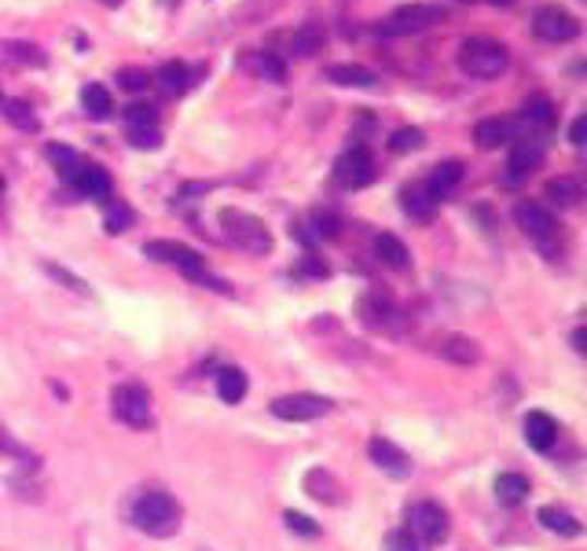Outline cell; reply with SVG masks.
<instances>
[{
    "mask_svg": "<svg viewBox=\"0 0 587 551\" xmlns=\"http://www.w3.org/2000/svg\"><path fill=\"white\" fill-rule=\"evenodd\" d=\"M455 63L467 77H478V82H492V77L507 74L511 52L503 41H492V37H467L455 52Z\"/></svg>",
    "mask_w": 587,
    "mask_h": 551,
    "instance_id": "1",
    "label": "cell"
},
{
    "mask_svg": "<svg viewBox=\"0 0 587 551\" xmlns=\"http://www.w3.org/2000/svg\"><path fill=\"white\" fill-rule=\"evenodd\" d=\"M217 225L220 232L231 247L247 250V254H272V247H276V239H272L268 225L254 214H247V209L239 206H225L217 214Z\"/></svg>",
    "mask_w": 587,
    "mask_h": 551,
    "instance_id": "2",
    "label": "cell"
},
{
    "mask_svg": "<svg viewBox=\"0 0 587 551\" xmlns=\"http://www.w3.org/2000/svg\"><path fill=\"white\" fill-rule=\"evenodd\" d=\"M133 523L147 537H173L180 529V504L166 493H144L133 504Z\"/></svg>",
    "mask_w": 587,
    "mask_h": 551,
    "instance_id": "3",
    "label": "cell"
},
{
    "mask_svg": "<svg viewBox=\"0 0 587 551\" xmlns=\"http://www.w3.org/2000/svg\"><path fill=\"white\" fill-rule=\"evenodd\" d=\"M144 257H151V262L169 265V268H177V273H184L188 279L209 284L206 257H202L199 250H191V247H184V243H177V239H151V243H144Z\"/></svg>",
    "mask_w": 587,
    "mask_h": 551,
    "instance_id": "4",
    "label": "cell"
},
{
    "mask_svg": "<svg viewBox=\"0 0 587 551\" xmlns=\"http://www.w3.org/2000/svg\"><path fill=\"white\" fill-rule=\"evenodd\" d=\"M444 19H448V8H444V4H422V0H415V4H400L397 12L386 19V23H379V34L382 37L422 34V29L444 23Z\"/></svg>",
    "mask_w": 587,
    "mask_h": 551,
    "instance_id": "5",
    "label": "cell"
},
{
    "mask_svg": "<svg viewBox=\"0 0 587 551\" xmlns=\"http://www.w3.org/2000/svg\"><path fill=\"white\" fill-rule=\"evenodd\" d=\"M532 34L548 45H570L580 37V19L562 4H540L532 12Z\"/></svg>",
    "mask_w": 587,
    "mask_h": 551,
    "instance_id": "6",
    "label": "cell"
},
{
    "mask_svg": "<svg viewBox=\"0 0 587 551\" xmlns=\"http://www.w3.org/2000/svg\"><path fill=\"white\" fill-rule=\"evenodd\" d=\"M374 177H379L374 155L363 144L349 147V152H342L334 158V184L346 188V192H360V188H368Z\"/></svg>",
    "mask_w": 587,
    "mask_h": 551,
    "instance_id": "7",
    "label": "cell"
},
{
    "mask_svg": "<svg viewBox=\"0 0 587 551\" xmlns=\"http://www.w3.org/2000/svg\"><path fill=\"white\" fill-rule=\"evenodd\" d=\"M110 412H115L125 427H136V430L151 427V419H155L151 416V394L136 383L110 390Z\"/></svg>",
    "mask_w": 587,
    "mask_h": 551,
    "instance_id": "8",
    "label": "cell"
},
{
    "mask_svg": "<svg viewBox=\"0 0 587 551\" xmlns=\"http://www.w3.org/2000/svg\"><path fill=\"white\" fill-rule=\"evenodd\" d=\"M514 220H518V228L525 236L532 239V243H540L543 250H551V243L559 239V217L551 214L543 203H529V199H522L518 206H514Z\"/></svg>",
    "mask_w": 587,
    "mask_h": 551,
    "instance_id": "9",
    "label": "cell"
},
{
    "mask_svg": "<svg viewBox=\"0 0 587 551\" xmlns=\"http://www.w3.org/2000/svg\"><path fill=\"white\" fill-rule=\"evenodd\" d=\"M559 122V110L548 96H532L529 104L518 110V118L511 122V136L522 140V136H532V140H543Z\"/></svg>",
    "mask_w": 587,
    "mask_h": 551,
    "instance_id": "10",
    "label": "cell"
},
{
    "mask_svg": "<svg viewBox=\"0 0 587 551\" xmlns=\"http://www.w3.org/2000/svg\"><path fill=\"white\" fill-rule=\"evenodd\" d=\"M67 184L77 199H96V203H110V195H115V184H110L107 169L96 163H85V158L67 173Z\"/></svg>",
    "mask_w": 587,
    "mask_h": 551,
    "instance_id": "11",
    "label": "cell"
},
{
    "mask_svg": "<svg viewBox=\"0 0 587 551\" xmlns=\"http://www.w3.org/2000/svg\"><path fill=\"white\" fill-rule=\"evenodd\" d=\"M408 529L415 537L422 540V544H441V540H448V511L441 504H430V500H422V504H415L408 511Z\"/></svg>",
    "mask_w": 587,
    "mask_h": 551,
    "instance_id": "12",
    "label": "cell"
},
{
    "mask_svg": "<svg viewBox=\"0 0 587 551\" xmlns=\"http://www.w3.org/2000/svg\"><path fill=\"white\" fill-rule=\"evenodd\" d=\"M334 405L320 394H287L279 400H272V416L287 419V423H309V419L331 416Z\"/></svg>",
    "mask_w": 587,
    "mask_h": 551,
    "instance_id": "13",
    "label": "cell"
},
{
    "mask_svg": "<svg viewBox=\"0 0 587 551\" xmlns=\"http://www.w3.org/2000/svg\"><path fill=\"white\" fill-rule=\"evenodd\" d=\"M543 158H548V144H543V140H532V136L514 140L511 158H507V184L529 180L536 169L543 166Z\"/></svg>",
    "mask_w": 587,
    "mask_h": 551,
    "instance_id": "14",
    "label": "cell"
},
{
    "mask_svg": "<svg viewBox=\"0 0 587 551\" xmlns=\"http://www.w3.org/2000/svg\"><path fill=\"white\" fill-rule=\"evenodd\" d=\"M323 45H327V26L320 23V19H309V23H301L298 29H290L287 34V52L298 56V59H309L323 52Z\"/></svg>",
    "mask_w": 587,
    "mask_h": 551,
    "instance_id": "15",
    "label": "cell"
},
{
    "mask_svg": "<svg viewBox=\"0 0 587 551\" xmlns=\"http://www.w3.org/2000/svg\"><path fill=\"white\" fill-rule=\"evenodd\" d=\"M368 453H371V459H374V467H382L386 475H393V478H408L411 475V456L404 453V448H397L393 441H386V438H371V445H368Z\"/></svg>",
    "mask_w": 587,
    "mask_h": 551,
    "instance_id": "16",
    "label": "cell"
},
{
    "mask_svg": "<svg viewBox=\"0 0 587 551\" xmlns=\"http://www.w3.org/2000/svg\"><path fill=\"white\" fill-rule=\"evenodd\" d=\"M397 306L390 302L386 295H363L360 298V320L368 324L371 331H393L397 324Z\"/></svg>",
    "mask_w": 587,
    "mask_h": 551,
    "instance_id": "17",
    "label": "cell"
},
{
    "mask_svg": "<svg viewBox=\"0 0 587 551\" xmlns=\"http://www.w3.org/2000/svg\"><path fill=\"white\" fill-rule=\"evenodd\" d=\"M199 74L202 70H191L188 63H180V59H169V63H161L158 74H151V77H155L169 96H184L188 88L199 82Z\"/></svg>",
    "mask_w": 587,
    "mask_h": 551,
    "instance_id": "18",
    "label": "cell"
},
{
    "mask_svg": "<svg viewBox=\"0 0 587 551\" xmlns=\"http://www.w3.org/2000/svg\"><path fill=\"white\" fill-rule=\"evenodd\" d=\"M306 493L312 496V500H320V504H327V507H334V504H342V482L338 478L331 475V470H323V467H312V470H306Z\"/></svg>",
    "mask_w": 587,
    "mask_h": 551,
    "instance_id": "19",
    "label": "cell"
},
{
    "mask_svg": "<svg viewBox=\"0 0 587 551\" xmlns=\"http://www.w3.org/2000/svg\"><path fill=\"white\" fill-rule=\"evenodd\" d=\"M323 77H327L331 85H342V88H374L379 85L374 70L360 67V63H331L327 70H323Z\"/></svg>",
    "mask_w": 587,
    "mask_h": 551,
    "instance_id": "20",
    "label": "cell"
},
{
    "mask_svg": "<svg viewBox=\"0 0 587 551\" xmlns=\"http://www.w3.org/2000/svg\"><path fill=\"white\" fill-rule=\"evenodd\" d=\"M242 67L250 70V74L265 77V82H287V63L276 56V52H261V48H250L247 56H242Z\"/></svg>",
    "mask_w": 587,
    "mask_h": 551,
    "instance_id": "21",
    "label": "cell"
},
{
    "mask_svg": "<svg viewBox=\"0 0 587 551\" xmlns=\"http://www.w3.org/2000/svg\"><path fill=\"white\" fill-rule=\"evenodd\" d=\"M525 441L532 448H540V453H548L554 441H559V423L548 412H529L525 416Z\"/></svg>",
    "mask_w": 587,
    "mask_h": 551,
    "instance_id": "22",
    "label": "cell"
},
{
    "mask_svg": "<svg viewBox=\"0 0 587 551\" xmlns=\"http://www.w3.org/2000/svg\"><path fill=\"white\" fill-rule=\"evenodd\" d=\"M400 209L411 220H430L433 209H438V199L427 192V184H408L400 188Z\"/></svg>",
    "mask_w": 587,
    "mask_h": 551,
    "instance_id": "23",
    "label": "cell"
},
{
    "mask_svg": "<svg viewBox=\"0 0 587 551\" xmlns=\"http://www.w3.org/2000/svg\"><path fill=\"white\" fill-rule=\"evenodd\" d=\"M459 180H463V163H455V158H448V163L433 166V173L427 177V192L441 203L444 195H452L455 188H459Z\"/></svg>",
    "mask_w": 587,
    "mask_h": 551,
    "instance_id": "24",
    "label": "cell"
},
{
    "mask_svg": "<svg viewBox=\"0 0 587 551\" xmlns=\"http://www.w3.org/2000/svg\"><path fill=\"white\" fill-rule=\"evenodd\" d=\"M0 56H4L8 63H15V67H34V70H45V67H48V56L40 52L37 45H29V41H15V37H8V41H0Z\"/></svg>",
    "mask_w": 587,
    "mask_h": 551,
    "instance_id": "25",
    "label": "cell"
},
{
    "mask_svg": "<svg viewBox=\"0 0 587 551\" xmlns=\"http://www.w3.org/2000/svg\"><path fill=\"white\" fill-rule=\"evenodd\" d=\"M374 254H379V262H382V265H386V268H397V273H404V268H411L408 247H404L400 239H397V236H390V232L374 236Z\"/></svg>",
    "mask_w": 587,
    "mask_h": 551,
    "instance_id": "26",
    "label": "cell"
},
{
    "mask_svg": "<svg viewBox=\"0 0 587 551\" xmlns=\"http://www.w3.org/2000/svg\"><path fill=\"white\" fill-rule=\"evenodd\" d=\"M0 115L12 122L19 133H40V118L34 115V107L26 99H15V96H4L0 99Z\"/></svg>",
    "mask_w": 587,
    "mask_h": 551,
    "instance_id": "27",
    "label": "cell"
},
{
    "mask_svg": "<svg viewBox=\"0 0 587 551\" xmlns=\"http://www.w3.org/2000/svg\"><path fill=\"white\" fill-rule=\"evenodd\" d=\"M543 195H548L554 206L573 209V206H580L584 184H580L576 177H554V180H548V184H543Z\"/></svg>",
    "mask_w": 587,
    "mask_h": 551,
    "instance_id": "28",
    "label": "cell"
},
{
    "mask_svg": "<svg viewBox=\"0 0 587 551\" xmlns=\"http://www.w3.org/2000/svg\"><path fill=\"white\" fill-rule=\"evenodd\" d=\"M441 357L452 360V364H459V368H470V364H478V360H481V346L474 343V338H467V335H448L441 343Z\"/></svg>",
    "mask_w": 587,
    "mask_h": 551,
    "instance_id": "29",
    "label": "cell"
},
{
    "mask_svg": "<svg viewBox=\"0 0 587 551\" xmlns=\"http://www.w3.org/2000/svg\"><path fill=\"white\" fill-rule=\"evenodd\" d=\"M474 140H478V147H484V152H495V147H503L511 140V122L507 118H481L474 125Z\"/></svg>",
    "mask_w": 587,
    "mask_h": 551,
    "instance_id": "30",
    "label": "cell"
},
{
    "mask_svg": "<svg viewBox=\"0 0 587 551\" xmlns=\"http://www.w3.org/2000/svg\"><path fill=\"white\" fill-rule=\"evenodd\" d=\"M540 526L543 529H551V534H559V537H580V523H576V515H570L565 507L559 504H548V507H540Z\"/></svg>",
    "mask_w": 587,
    "mask_h": 551,
    "instance_id": "31",
    "label": "cell"
},
{
    "mask_svg": "<svg viewBox=\"0 0 587 551\" xmlns=\"http://www.w3.org/2000/svg\"><path fill=\"white\" fill-rule=\"evenodd\" d=\"M81 107H85V115L93 118V122H107L110 115H115V99L104 85H85L81 88Z\"/></svg>",
    "mask_w": 587,
    "mask_h": 551,
    "instance_id": "32",
    "label": "cell"
},
{
    "mask_svg": "<svg viewBox=\"0 0 587 551\" xmlns=\"http://www.w3.org/2000/svg\"><path fill=\"white\" fill-rule=\"evenodd\" d=\"M495 496H500V504L518 507L522 500L529 496V478L525 475H500L495 478Z\"/></svg>",
    "mask_w": 587,
    "mask_h": 551,
    "instance_id": "33",
    "label": "cell"
},
{
    "mask_svg": "<svg viewBox=\"0 0 587 551\" xmlns=\"http://www.w3.org/2000/svg\"><path fill=\"white\" fill-rule=\"evenodd\" d=\"M247 390H250V383L239 368H225V372L217 375V394L225 405H239V400L247 397Z\"/></svg>",
    "mask_w": 587,
    "mask_h": 551,
    "instance_id": "34",
    "label": "cell"
},
{
    "mask_svg": "<svg viewBox=\"0 0 587 551\" xmlns=\"http://www.w3.org/2000/svg\"><path fill=\"white\" fill-rule=\"evenodd\" d=\"M107 209H104V225H107V232L110 236H118V232H129L133 228V220H136V214L129 209L121 199H110V203H104Z\"/></svg>",
    "mask_w": 587,
    "mask_h": 551,
    "instance_id": "35",
    "label": "cell"
},
{
    "mask_svg": "<svg viewBox=\"0 0 587 551\" xmlns=\"http://www.w3.org/2000/svg\"><path fill=\"white\" fill-rule=\"evenodd\" d=\"M283 4H287V0H242L236 19L239 23H265V19L276 15Z\"/></svg>",
    "mask_w": 587,
    "mask_h": 551,
    "instance_id": "36",
    "label": "cell"
},
{
    "mask_svg": "<svg viewBox=\"0 0 587 551\" xmlns=\"http://www.w3.org/2000/svg\"><path fill=\"white\" fill-rule=\"evenodd\" d=\"M121 122H125V133H133V129H158V110L151 104H129L121 110Z\"/></svg>",
    "mask_w": 587,
    "mask_h": 551,
    "instance_id": "37",
    "label": "cell"
},
{
    "mask_svg": "<svg viewBox=\"0 0 587 551\" xmlns=\"http://www.w3.org/2000/svg\"><path fill=\"white\" fill-rule=\"evenodd\" d=\"M422 144H427V133H422V129H415V125H400V129H393V136H390V152H393V155L419 152Z\"/></svg>",
    "mask_w": 587,
    "mask_h": 551,
    "instance_id": "38",
    "label": "cell"
},
{
    "mask_svg": "<svg viewBox=\"0 0 587 551\" xmlns=\"http://www.w3.org/2000/svg\"><path fill=\"white\" fill-rule=\"evenodd\" d=\"M118 85L125 88V93H147V88L155 85V77H151L144 67H121Z\"/></svg>",
    "mask_w": 587,
    "mask_h": 551,
    "instance_id": "39",
    "label": "cell"
},
{
    "mask_svg": "<svg viewBox=\"0 0 587 551\" xmlns=\"http://www.w3.org/2000/svg\"><path fill=\"white\" fill-rule=\"evenodd\" d=\"M386 551H427V544H422V540L404 526V529H393V534L386 537Z\"/></svg>",
    "mask_w": 587,
    "mask_h": 551,
    "instance_id": "40",
    "label": "cell"
},
{
    "mask_svg": "<svg viewBox=\"0 0 587 551\" xmlns=\"http://www.w3.org/2000/svg\"><path fill=\"white\" fill-rule=\"evenodd\" d=\"M48 158H52L56 169H59V173H63V177L81 163V155L74 152V147H63V144H52V147H48Z\"/></svg>",
    "mask_w": 587,
    "mask_h": 551,
    "instance_id": "41",
    "label": "cell"
},
{
    "mask_svg": "<svg viewBox=\"0 0 587 551\" xmlns=\"http://www.w3.org/2000/svg\"><path fill=\"white\" fill-rule=\"evenodd\" d=\"M125 136L133 147H147V152L161 147V129H133V133H125Z\"/></svg>",
    "mask_w": 587,
    "mask_h": 551,
    "instance_id": "42",
    "label": "cell"
},
{
    "mask_svg": "<svg viewBox=\"0 0 587 551\" xmlns=\"http://www.w3.org/2000/svg\"><path fill=\"white\" fill-rule=\"evenodd\" d=\"M48 268V276H56V279H63V284L70 287V290H74V295H81V298H88V295H93V290H88V284H85V279H77V276H70L67 273V268H59V265H45Z\"/></svg>",
    "mask_w": 587,
    "mask_h": 551,
    "instance_id": "43",
    "label": "cell"
},
{
    "mask_svg": "<svg viewBox=\"0 0 587 551\" xmlns=\"http://www.w3.org/2000/svg\"><path fill=\"white\" fill-rule=\"evenodd\" d=\"M287 526L294 529V534H301V537H316L320 534V526H312V518L298 515V511H287Z\"/></svg>",
    "mask_w": 587,
    "mask_h": 551,
    "instance_id": "44",
    "label": "cell"
},
{
    "mask_svg": "<svg viewBox=\"0 0 587 551\" xmlns=\"http://www.w3.org/2000/svg\"><path fill=\"white\" fill-rule=\"evenodd\" d=\"M312 225H316L320 239H334L338 236V217L334 214H312Z\"/></svg>",
    "mask_w": 587,
    "mask_h": 551,
    "instance_id": "45",
    "label": "cell"
},
{
    "mask_svg": "<svg viewBox=\"0 0 587 551\" xmlns=\"http://www.w3.org/2000/svg\"><path fill=\"white\" fill-rule=\"evenodd\" d=\"M584 129H587V118L580 115V118H576V122L570 125V144H573V147L584 144Z\"/></svg>",
    "mask_w": 587,
    "mask_h": 551,
    "instance_id": "46",
    "label": "cell"
},
{
    "mask_svg": "<svg viewBox=\"0 0 587 551\" xmlns=\"http://www.w3.org/2000/svg\"><path fill=\"white\" fill-rule=\"evenodd\" d=\"M573 346H576V354H584V327H576V335H573Z\"/></svg>",
    "mask_w": 587,
    "mask_h": 551,
    "instance_id": "47",
    "label": "cell"
},
{
    "mask_svg": "<svg viewBox=\"0 0 587 551\" xmlns=\"http://www.w3.org/2000/svg\"><path fill=\"white\" fill-rule=\"evenodd\" d=\"M99 4H104V8H121L125 0H99Z\"/></svg>",
    "mask_w": 587,
    "mask_h": 551,
    "instance_id": "48",
    "label": "cell"
},
{
    "mask_svg": "<svg viewBox=\"0 0 587 551\" xmlns=\"http://www.w3.org/2000/svg\"><path fill=\"white\" fill-rule=\"evenodd\" d=\"M489 4H495V8H511L514 0H489Z\"/></svg>",
    "mask_w": 587,
    "mask_h": 551,
    "instance_id": "49",
    "label": "cell"
},
{
    "mask_svg": "<svg viewBox=\"0 0 587 551\" xmlns=\"http://www.w3.org/2000/svg\"><path fill=\"white\" fill-rule=\"evenodd\" d=\"M0 192H4V177H0Z\"/></svg>",
    "mask_w": 587,
    "mask_h": 551,
    "instance_id": "50",
    "label": "cell"
},
{
    "mask_svg": "<svg viewBox=\"0 0 587 551\" xmlns=\"http://www.w3.org/2000/svg\"><path fill=\"white\" fill-rule=\"evenodd\" d=\"M463 4H474V0H463Z\"/></svg>",
    "mask_w": 587,
    "mask_h": 551,
    "instance_id": "51",
    "label": "cell"
},
{
    "mask_svg": "<svg viewBox=\"0 0 587 551\" xmlns=\"http://www.w3.org/2000/svg\"><path fill=\"white\" fill-rule=\"evenodd\" d=\"M0 99H4V93H0Z\"/></svg>",
    "mask_w": 587,
    "mask_h": 551,
    "instance_id": "52",
    "label": "cell"
},
{
    "mask_svg": "<svg viewBox=\"0 0 587 551\" xmlns=\"http://www.w3.org/2000/svg\"><path fill=\"white\" fill-rule=\"evenodd\" d=\"M169 4H173V0H169Z\"/></svg>",
    "mask_w": 587,
    "mask_h": 551,
    "instance_id": "53",
    "label": "cell"
}]
</instances>
